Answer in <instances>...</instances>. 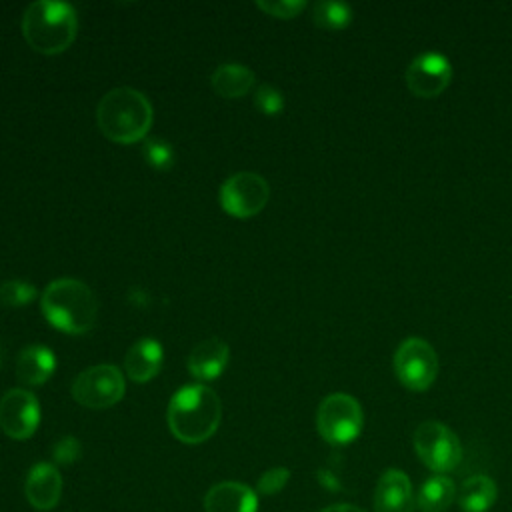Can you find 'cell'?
I'll use <instances>...</instances> for the list:
<instances>
[{"label": "cell", "mask_w": 512, "mask_h": 512, "mask_svg": "<svg viewBox=\"0 0 512 512\" xmlns=\"http://www.w3.org/2000/svg\"><path fill=\"white\" fill-rule=\"evenodd\" d=\"M220 396L204 384H188L180 388L168 404V428L184 444L206 442L220 426Z\"/></svg>", "instance_id": "6da1fadb"}, {"label": "cell", "mask_w": 512, "mask_h": 512, "mask_svg": "<svg viewBox=\"0 0 512 512\" xmlns=\"http://www.w3.org/2000/svg\"><path fill=\"white\" fill-rule=\"evenodd\" d=\"M152 120L154 112L150 100L128 86L106 92L96 108L100 132L116 144H134L144 140Z\"/></svg>", "instance_id": "7a4b0ae2"}, {"label": "cell", "mask_w": 512, "mask_h": 512, "mask_svg": "<svg viewBox=\"0 0 512 512\" xmlns=\"http://www.w3.org/2000/svg\"><path fill=\"white\" fill-rule=\"evenodd\" d=\"M40 308L48 324L66 334H84L94 328L98 318L96 294L74 278L50 282L42 292Z\"/></svg>", "instance_id": "3957f363"}, {"label": "cell", "mask_w": 512, "mask_h": 512, "mask_svg": "<svg viewBox=\"0 0 512 512\" xmlns=\"http://www.w3.org/2000/svg\"><path fill=\"white\" fill-rule=\"evenodd\" d=\"M22 36L40 54H60L76 38V10L66 2L38 0L22 14Z\"/></svg>", "instance_id": "277c9868"}, {"label": "cell", "mask_w": 512, "mask_h": 512, "mask_svg": "<svg viewBox=\"0 0 512 512\" xmlns=\"http://www.w3.org/2000/svg\"><path fill=\"white\" fill-rule=\"evenodd\" d=\"M364 426V412L360 402L344 392L328 394L316 410L318 434L332 446L354 442Z\"/></svg>", "instance_id": "5b68a950"}, {"label": "cell", "mask_w": 512, "mask_h": 512, "mask_svg": "<svg viewBox=\"0 0 512 512\" xmlns=\"http://www.w3.org/2000/svg\"><path fill=\"white\" fill-rule=\"evenodd\" d=\"M412 444L418 458L438 474L454 470L462 460V444L458 436L438 420H424L418 424Z\"/></svg>", "instance_id": "8992f818"}, {"label": "cell", "mask_w": 512, "mask_h": 512, "mask_svg": "<svg viewBox=\"0 0 512 512\" xmlns=\"http://www.w3.org/2000/svg\"><path fill=\"white\" fill-rule=\"evenodd\" d=\"M124 390V376L114 364H98L82 370L70 388L72 398L90 410H104L118 404Z\"/></svg>", "instance_id": "52a82bcc"}, {"label": "cell", "mask_w": 512, "mask_h": 512, "mask_svg": "<svg viewBox=\"0 0 512 512\" xmlns=\"http://www.w3.org/2000/svg\"><path fill=\"white\" fill-rule=\"evenodd\" d=\"M394 374L412 392L428 390L438 374V358L432 344L416 336L406 338L394 352Z\"/></svg>", "instance_id": "ba28073f"}, {"label": "cell", "mask_w": 512, "mask_h": 512, "mask_svg": "<svg viewBox=\"0 0 512 512\" xmlns=\"http://www.w3.org/2000/svg\"><path fill=\"white\" fill-rule=\"evenodd\" d=\"M270 198V186L256 172H236L220 188V204L234 218H250L264 210Z\"/></svg>", "instance_id": "9c48e42d"}, {"label": "cell", "mask_w": 512, "mask_h": 512, "mask_svg": "<svg viewBox=\"0 0 512 512\" xmlns=\"http://www.w3.org/2000/svg\"><path fill=\"white\" fill-rule=\"evenodd\" d=\"M452 80L450 60L440 52H422L406 68V86L418 98L440 96Z\"/></svg>", "instance_id": "30bf717a"}, {"label": "cell", "mask_w": 512, "mask_h": 512, "mask_svg": "<svg viewBox=\"0 0 512 512\" xmlns=\"http://www.w3.org/2000/svg\"><path fill=\"white\" fill-rule=\"evenodd\" d=\"M40 424V404L24 388H12L0 398V428L12 440H28Z\"/></svg>", "instance_id": "8fae6325"}, {"label": "cell", "mask_w": 512, "mask_h": 512, "mask_svg": "<svg viewBox=\"0 0 512 512\" xmlns=\"http://www.w3.org/2000/svg\"><path fill=\"white\" fill-rule=\"evenodd\" d=\"M24 496L34 510L46 512L58 506L62 496V476L50 462L34 464L24 480Z\"/></svg>", "instance_id": "7c38bea8"}, {"label": "cell", "mask_w": 512, "mask_h": 512, "mask_svg": "<svg viewBox=\"0 0 512 512\" xmlns=\"http://www.w3.org/2000/svg\"><path fill=\"white\" fill-rule=\"evenodd\" d=\"M414 490L406 472L388 468L380 474L374 490L376 512H414Z\"/></svg>", "instance_id": "4fadbf2b"}, {"label": "cell", "mask_w": 512, "mask_h": 512, "mask_svg": "<svg viewBox=\"0 0 512 512\" xmlns=\"http://www.w3.org/2000/svg\"><path fill=\"white\" fill-rule=\"evenodd\" d=\"M206 512H258V492L242 482H218L204 496Z\"/></svg>", "instance_id": "5bb4252c"}, {"label": "cell", "mask_w": 512, "mask_h": 512, "mask_svg": "<svg viewBox=\"0 0 512 512\" xmlns=\"http://www.w3.org/2000/svg\"><path fill=\"white\" fill-rule=\"evenodd\" d=\"M230 360V348L222 338H206L188 354V372L202 382L218 378Z\"/></svg>", "instance_id": "9a60e30c"}, {"label": "cell", "mask_w": 512, "mask_h": 512, "mask_svg": "<svg viewBox=\"0 0 512 512\" xmlns=\"http://www.w3.org/2000/svg\"><path fill=\"white\" fill-rule=\"evenodd\" d=\"M162 346L154 338H142L134 342L124 356V370L130 380L144 384L152 380L162 368Z\"/></svg>", "instance_id": "2e32d148"}, {"label": "cell", "mask_w": 512, "mask_h": 512, "mask_svg": "<svg viewBox=\"0 0 512 512\" xmlns=\"http://www.w3.org/2000/svg\"><path fill=\"white\" fill-rule=\"evenodd\" d=\"M56 370V358L48 346L30 344L16 358V378L26 386H42Z\"/></svg>", "instance_id": "e0dca14e"}, {"label": "cell", "mask_w": 512, "mask_h": 512, "mask_svg": "<svg viewBox=\"0 0 512 512\" xmlns=\"http://www.w3.org/2000/svg\"><path fill=\"white\" fill-rule=\"evenodd\" d=\"M254 80H256L254 72L248 66L238 62L220 64L210 76L214 92L222 98H242L244 94L250 92V88L254 86Z\"/></svg>", "instance_id": "ac0fdd59"}, {"label": "cell", "mask_w": 512, "mask_h": 512, "mask_svg": "<svg viewBox=\"0 0 512 512\" xmlns=\"http://www.w3.org/2000/svg\"><path fill=\"white\" fill-rule=\"evenodd\" d=\"M496 496L494 480L484 474H474L462 482L458 504L462 512H486L496 502Z\"/></svg>", "instance_id": "d6986e66"}, {"label": "cell", "mask_w": 512, "mask_h": 512, "mask_svg": "<svg viewBox=\"0 0 512 512\" xmlns=\"http://www.w3.org/2000/svg\"><path fill=\"white\" fill-rule=\"evenodd\" d=\"M456 498V484L446 474L430 476L418 490L416 506L422 512H444Z\"/></svg>", "instance_id": "ffe728a7"}, {"label": "cell", "mask_w": 512, "mask_h": 512, "mask_svg": "<svg viewBox=\"0 0 512 512\" xmlns=\"http://www.w3.org/2000/svg\"><path fill=\"white\" fill-rule=\"evenodd\" d=\"M312 20L324 30H344L352 22V8L344 2H316L312 6Z\"/></svg>", "instance_id": "44dd1931"}, {"label": "cell", "mask_w": 512, "mask_h": 512, "mask_svg": "<svg viewBox=\"0 0 512 512\" xmlns=\"http://www.w3.org/2000/svg\"><path fill=\"white\" fill-rule=\"evenodd\" d=\"M36 298V286L24 280H10L0 284V304L20 308Z\"/></svg>", "instance_id": "7402d4cb"}, {"label": "cell", "mask_w": 512, "mask_h": 512, "mask_svg": "<svg viewBox=\"0 0 512 512\" xmlns=\"http://www.w3.org/2000/svg\"><path fill=\"white\" fill-rule=\"evenodd\" d=\"M142 154H144L146 162L156 170H168L174 164V150H172L170 142L156 138V136L144 140Z\"/></svg>", "instance_id": "603a6c76"}, {"label": "cell", "mask_w": 512, "mask_h": 512, "mask_svg": "<svg viewBox=\"0 0 512 512\" xmlns=\"http://www.w3.org/2000/svg\"><path fill=\"white\" fill-rule=\"evenodd\" d=\"M254 104L262 114L276 116L284 108V96L280 90H276L270 84H260L254 92Z\"/></svg>", "instance_id": "cb8c5ba5"}, {"label": "cell", "mask_w": 512, "mask_h": 512, "mask_svg": "<svg viewBox=\"0 0 512 512\" xmlns=\"http://www.w3.org/2000/svg\"><path fill=\"white\" fill-rule=\"evenodd\" d=\"M256 6L272 18L290 20V18H296L306 8V2L304 0H270V2L258 0Z\"/></svg>", "instance_id": "d4e9b609"}, {"label": "cell", "mask_w": 512, "mask_h": 512, "mask_svg": "<svg viewBox=\"0 0 512 512\" xmlns=\"http://www.w3.org/2000/svg\"><path fill=\"white\" fill-rule=\"evenodd\" d=\"M290 480V470L284 466H274L270 470H266L256 484V492L264 494V496H274L278 492L284 490V486Z\"/></svg>", "instance_id": "484cf974"}, {"label": "cell", "mask_w": 512, "mask_h": 512, "mask_svg": "<svg viewBox=\"0 0 512 512\" xmlns=\"http://www.w3.org/2000/svg\"><path fill=\"white\" fill-rule=\"evenodd\" d=\"M82 456V444L78 438L74 436H64L60 438L54 448H52V458L54 462L62 464V466H70L74 464L78 458Z\"/></svg>", "instance_id": "4316f807"}, {"label": "cell", "mask_w": 512, "mask_h": 512, "mask_svg": "<svg viewBox=\"0 0 512 512\" xmlns=\"http://www.w3.org/2000/svg\"><path fill=\"white\" fill-rule=\"evenodd\" d=\"M322 512H364L362 508H358V506H354V504H332V506H328V508H324Z\"/></svg>", "instance_id": "83f0119b"}]
</instances>
